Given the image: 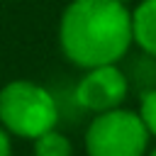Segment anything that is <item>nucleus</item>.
<instances>
[{
  "label": "nucleus",
  "instance_id": "f257e3e1",
  "mask_svg": "<svg viewBox=\"0 0 156 156\" xmlns=\"http://www.w3.org/2000/svg\"><path fill=\"white\" fill-rule=\"evenodd\" d=\"M58 39L83 68L115 63L132 44V15L119 0H73L61 15Z\"/></svg>",
  "mask_w": 156,
  "mask_h": 156
},
{
  "label": "nucleus",
  "instance_id": "f03ea898",
  "mask_svg": "<svg viewBox=\"0 0 156 156\" xmlns=\"http://www.w3.org/2000/svg\"><path fill=\"white\" fill-rule=\"evenodd\" d=\"M0 122L17 136L37 139L56 127L58 107L46 88L32 80H12L0 90Z\"/></svg>",
  "mask_w": 156,
  "mask_h": 156
},
{
  "label": "nucleus",
  "instance_id": "7ed1b4c3",
  "mask_svg": "<svg viewBox=\"0 0 156 156\" xmlns=\"http://www.w3.org/2000/svg\"><path fill=\"white\" fill-rule=\"evenodd\" d=\"M149 144V129L141 117L129 110L100 112L85 134V149L90 156H144Z\"/></svg>",
  "mask_w": 156,
  "mask_h": 156
},
{
  "label": "nucleus",
  "instance_id": "20e7f679",
  "mask_svg": "<svg viewBox=\"0 0 156 156\" xmlns=\"http://www.w3.org/2000/svg\"><path fill=\"white\" fill-rule=\"evenodd\" d=\"M124 98H127V78L115 63L90 68L76 88L78 105L98 115L119 107Z\"/></svg>",
  "mask_w": 156,
  "mask_h": 156
},
{
  "label": "nucleus",
  "instance_id": "39448f33",
  "mask_svg": "<svg viewBox=\"0 0 156 156\" xmlns=\"http://www.w3.org/2000/svg\"><path fill=\"white\" fill-rule=\"evenodd\" d=\"M132 39L151 56H156V0H141L132 12Z\"/></svg>",
  "mask_w": 156,
  "mask_h": 156
},
{
  "label": "nucleus",
  "instance_id": "423d86ee",
  "mask_svg": "<svg viewBox=\"0 0 156 156\" xmlns=\"http://www.w3.org/2000/svg\"><path fill=\"white\" fill-rule=\"evenodd\" d=\"M34 156H71V141L56 129L44 132L34 141Z\"/></svg>",
  "mask_w": 156,
  "mask_h": 156
},
{
  "label": "nucleus",
  "instance_id": "0eeeda50",
  "mask_svg": "<svg viewBox=\"0 0 156 156\" xmlns=\"http://www.w3.org/2000/svg\"><path fill=\"white\" fill-rule=\"evenodd\" d=\"M139 117H141L144 127L149 129V134H156V88L144 93L141 107H139Z\"/></svg>",
  "mask_w": 156,
  "mask_h": 156
},
{
  "label": "nucleus",
  "instance_id": "6e6552de",
  "mask_svg": "<svg viewBox=\"0 0 156 156\" xmlns=\"http://www.w3.org/2000/svg\"><path fill=\"white\" fill-rule=\"evenodd\" d=\"M12 154V149H10V136H7V132L0 127V156H10Z\"/></svg>",
  "mask_w": 156,
  "mask_h": 156
},
{
  "label": "nucleus",
  "instance_id": "1a4fd4ad",
  "mask_svg": "<svg viewBox=\"0 0 156 156\" xmlns=\"http://www.w3.org/2000/svg\"><path fill=\"white\" fill-rule=\"evenodd\" d=\"M149 156H156V149H154V151H151V154H149Z\"/></svg>",
  "mask_w": 156,
  "mask_h": 156
},
{
  "label": "nucleus",
  "instance_id": "9d476101",
  "mask_svg": "<svg viewBox=\"0 0 156 156\" xmlns=\"http://www.w3.org/2000/svg\"><path fill=\"white\" fill-rule=\"evenodd\" d=\"M119 2H124V0H119Z\"/></svg>",
  "mask_w": 156,
  "mask_h": 156
}]
</instances>
